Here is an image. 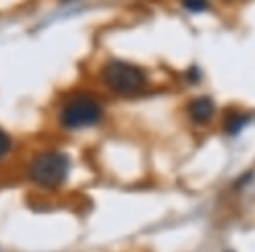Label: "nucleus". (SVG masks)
<instances>
[{
	"label": "nucleus",
	"instance_id": "1",
	"mask_svg": "<svg viewBox=\"0 0 255 252\" xmlns=\"http://www.w3.org/2000/svg\"><path fill=\"white\" fill-rule=\"evenodd\" d=\"M70 161L63 153L47 151L33 158L30 165V179L42 188H58L67 179Z\"/></svg>",
	"mask_w": 255,
	"mask_h": 252
},
{
	"label": "nucleus",
	"instance_id": "2",
	"mask_svg": "<svg viewBox=\"0 0 255 252\" xmlns=\"http://www.w3.org/2000/svg\"><path fill=\"white\" fill-rule=\"evenodd\" d=\"M103 81L110 89L121 95H131L145 86V74L142 68L136 65L128 63V61L112 60L103 67Z\"/></svg>",
	"mask_w": 255,
	"mask_h": 252
},
{
	"label": "nucleus",
	"instance_id": "3",
	"mask_svg": "<svg viewBox=\"0 0 255 252\" xmlns=\"http://www.w3.org/2000/svg\"><path fill=\"white\" fill-rule=\"evenodd\" d=\"M102 107L95 98L88 95H77L72 96L63 105L60 112V121L65 128L79 130L96 124L102 119Z\"/></svg>",
	"mask_w": 255,
	"mask_h": 252
},
{
	"label": "nucleus",
	"instance_id": "4",
	"mask_svg": "<svg viewBox=\"0 0 255 252\" xmlns=\"http://www.w3.org/2000/svg\"><path fill=\"white\" fill-rule=\"evenodd\" d=\"M189 117L196 124H206L215 116V102L210 96H198L187 107Z\"/></svg>",
	"mask_w": 255,
	"mask_h": 252
},
{
	"label": "nucleus",
	"instance_id": "5",
	"mask_svg": "<svg viewBox=\"0 0 255 252\" xmlns=\"http://www.w3.org/2000/svg\"><path fill=\"white\" fill-rule=\"evenodd\" d=\"M252 123V116L248 112H240V110H233L226 116L224 119V132L231 137H236L247 128Z\"/></svg>",
	"mask_w": 255,
	"mask_h": 252
},
{
	"label": "nucleus",
	"instance_id": "6",
	"mask_svg": "<svg viewBox=\"0 0 255 252\" xmlns=\"http://www.w3.org/2000/svg\"><path fill=\"white\" fill-rule=\"evenodd\" d=\"M182 4L191 12H203L206 9H210L208 0H182Z\"/></svg>",
	"mask_w": 255,
	"mask_h": 252
},
{
	"label": "nucleus",
	"instance_id": "7",
	"mask_svg": "<svg viewBox=\"0 0 255 252\" xmlns=\"http://www.w3.org/2000/svg\"><path fill=\"white\" fill-rule=\"evenodd\" d=\"M9 149H11V139L7 133L0 130V160L9 153Z\"/></svg>",
	"mask_w": 255,
	"mask_h": 252
}]
</instances>
